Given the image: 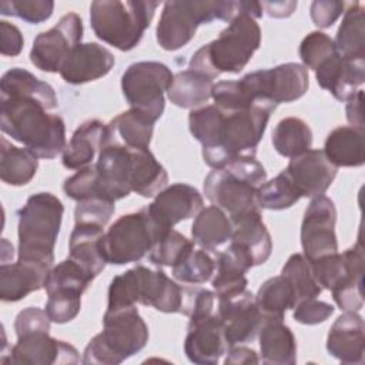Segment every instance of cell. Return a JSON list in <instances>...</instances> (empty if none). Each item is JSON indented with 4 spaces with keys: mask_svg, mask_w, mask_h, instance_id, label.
Here are the masks:
<instances>
[{
    "mask_svg": "<svg viewBox=\"0 0 365 365\" xmlns=\"http://www.w3.org/2000/svg\"><path fill=\"white\" fill-rule=\"evenodd\" d=\"M173 77L174 74L164 63L138 61L125 68L121 90L131 108L141 111L155 123L164 113V91H168Z\"/></svg>",
    "mask_w": 365,
    "mask_h": 365,
    "instance_id": "9",
    "label": "cell"
},
{
    "mask_svg": "<svg viewBox=\"0 0 365 365\" xmlns=\"http://www.w3.org/2000/svg\"><path fill=\"white\" fill-rule=\"evenodd\" d=\"M80 361L77 349L56 338L48 332H30L17 336L10 352V364L17 365H54L77 364Z\"/></svg>",
    "mask_w": 365,
    "mask_h": 365,
    "instance_id": "18",
    "label": "cell"
},
{
    "mask_svg": "<svg viewBox=\"0 0 365 365\" xmlns=\"http://www.w3.org/2000/svg\"><path fill=\"white\" fill-rule=\"evenodd\" d=\"M194 248V241L184 237L175 230H170L161 238H158L150 252L148 259L158 267H174L178 264L191 250Z\"/></svg>",
    "mask_w": 365,
    "mask_h": 365,
    "instance_id": "42",
    "label": "cell"
},
{
    "mask_svg": "<svg viewBox=\"0 0 365 365\" xmlns=\"http://www.w3.org/2000/svg\"><path fill=\"white\" fill-rule=\"evenodd\" d=\"M335 221L336 208L334 201L325 195L312 198L301 225V245L308 261L338 252Z\"/></svg>",
    "mask_w": 365,
    "mask_h": 365,
    "instance_id": "14",
    "label": "cell"
},
{
    "mask_svg": "<svg viewBox=\"0 0 365 365\" xmlns=\"http://www.w3.org/2000/svg\"><path fill=\"white\" fill-rule=\"evenodd\" d=\"M1 131L21 143L37 158H54L66 148V124L57 114H48L37 100L1 97Z\"/></svg>",
    "mask_w": 365,
    "mask_h": 365,
    "instance_id": "2",
    "label": "cell"
},
{
    "mask_svg": "<svg viewBox=\"0 0 365 365\" xmlns=\"http://www.w3.org/2000/svg\"><path fill=\"white\" fill-rule=\"evenodd\" d=\"M324 154L338 167H361L364 164V131L341 125L334 128L324 144Z\"/></svg>",
    "mask_w": 365,
    "mask_h": 365,
    "instance_id": "32",
    "label": "cell"
},
{
    "mask_svg": "<svg viewBox=\"0 0 365 365\" xmlns=\"http://www.w3.org/2000/svg\"><path fill=\"white\" fill-rule=\"evenodd\" d=\"M225 365H248V364H258L259 359L254 349L247 346H231L228 348Z\"/></svg>",
    "mask_w": 365,
    "mask_h": 365,
    "instance_id": "53",
    "label": "cell"
},
{
    "mask_svg": "<svg viewBox=\"0 0 365 365\" xmlns=\"http://www.w3.org/2000/svg\"><path fill=\"white\" fill-rule=\"evenodd\" d=\"M157 7V1L97 0L90 6V24L100 40L128 51L140 43Z\"/></svg>",
    "mask_w": 365,
    "mask_h": 365,
    "instance_id": "8",
    "label": "cell"
},
{
    "mask_svg": "<svg viewBox=\"0 0 365 365\" xmlns=\"http://www.w3.org/2000/svg\"><path fill=\"white\" fill-rule=\"evenodd\" d=\"M204 205L200 191L188 184L177 182L161 190L154 201L144 207V212L155 241L184 220L195 217ZM154 241V242H155Z\"/></svg>",
    "mask_w": 365,
    "mask_h": 365,
    "instance_id": "12",
    "label": "cell"
},
{
    "mask_svg": "<svg viewBox=\"0 0 365 365\" xmlns=\"http://www.w3.org/2000/svg\"><path fill=\"white\" fill-rule=\"evenodd\" d=\"M327 349L342 364H364L365 324L358 312L346 311L335 319L328 332Z\"/></svg>",
    "mask_w": 365,
    "mask_h": 365,
    "instance_id": "22",
    "label": "cell"
},
{
    "mask_svg": "<svg viewBox=\"0 0 365 365\" xmlns=\"http://www.w3.org/2000/svg\"><path fill=\"white\" fill-rule=\"evenodd\" d=\"M312 131L309 125L297 117L282 118L272 131V145L284 157H295L311 148Z\"/></svg>",
    "mask_w": 365,
    "mask_h": 365,
    "instance_id": "37",
    "label": "cell"
},
{
    "mask_svg": "<svg viewBox=\"0 0 365 365\" xmlns=\"http://www.w3.org/2000/svg\"><path fill=\"white\" fill-rule=\"evenodd\" d=\"M281 275L292 287L295 305L301 301L317 298L322 292V288L312 275L309 261L302 254H292L282 267Z\"/></svg>",
    "mask_w": 365,
    "mask_h": 365,
    "instance_id": "40",
    "label": "cell"
},
{
    "mask_svg": "<svg viewBox=\"0 0 365 365\" xmlns=\"http://www.w3.org/2000/svg\"><path fill=\"white\" fill-rule=\"evenodd\" d=\"M194 242L205 250H217L231 237V220L217 205L202 208L191 227Z\"/></svg>",
    "mask_w": 365,
    "mask_h": 365,
    "instance_id": "34",
    "label": "cell"
},
{
    "mask_svg": "<svg viewBox=\"0 0 365 365\" xmlns=\"http://www.w3.org/2000/svg\"><path fill=\"white\" fill-rule=\"evenodd\" d=\"M257 187L240 178L227 168H214L204 180L207 200L227 211L230 217L259 208L257 202Z\"/></svg>",
    "mask_w": 365,
    "mask_h": 365,
    "instance_id": "16",
    "label": "cell"
},
{
    "mask_svg": "<svg viewBox=\"0 0 365 365\" xmlns=\"http://www.w3.org/2000/svg\"><path fill=\"white\" fill-rule=\"evenodd\" d=\"M261 44V29L248 13L238 14L218 38L200 47L190 60V70L218 77L221 73H240Z\"/></svg>",
    "mask_w": 365,
    "mask_h": 365,
    "instance_id": "5",
    "label": "cell"
},
{
    "mask_svg": "<svg viewBox=\"0 0 365 365\" xmlns=\"http://www.w3.org/2000/svg\"><path fill=\"white\" fill-rule=\"evenodd\" d=\"M231 242L247 252L254 267L264 264L272 251L271 235L262 222L259 208L230 217Z\"/></svg>",
    "mask_w": 365,
    "mask_h": 365,
    "instance_id": "23",
    "label": "cell"
},
{
    "mask_svg": "<svg viewBox=\"0 0 365 365\" xmlns=\"http://www.w3.org/2000/svg\"><path fill=\"white\" fill-rule=\"evenodd\" d=\"M334 305L318 301L317 298H309L301 301L294 308V319L304 325H315L327 321L334 314Z\"/></svg>",
    "mask_w": 365,
    "mask_h": 365,
    "instance_id": "49",
    "label": "cell"
},
{
    "mask_svg": "<svg viewBox=\"0 0 365 365\" xmlns=\"http://www.w3.org/2000/svg\"><path fill=\"white\" fill-rule=\"evenodd\" d=\"M114 66V56L98 43L77 44L64 60L60 76L68 84H84L104 77Z\"/></svg>",
    "mask_w": 365,
    "mask_h": 365,
    "instance_id": "21",
    "label": "cell"
},
{
    "mask_svg": "<svg viewBox=\"0 0 365 365\" xmlns=\"http://www.w3.org/2000/svg\"><path fill=\"white\" fill-rule=\"evenodd\" d=\"M54 3L50 0H3L0 13L4 16H16L30 24H38L50 19Z\"/></svg>",
    "mask_w": 365,
    "mask_h": 365,
    "instance_id": "46",
    "label": "cell"
},
{
    "mask_svg": "<svg viewBox=\"0 0 365 365\" xmlns=\"http://www.w3.org/2000/svg\"><path fill=\"white\" fill-rule=\"evenodd\" d=\"M362 90H358L346 104V118L354 128L364 131V115H362Z\"/></svg>",
    "mask_w": 365,
    "mask_h": 365,
    "instance_id": "54",
    "label": "cell"
},
{
    "mask_svg": "<svg viewBox=\"0 0 365 365\" xmlns=\"http://www.w3.org/2000/svg\"><path fill=\"white\" fill-rule=\"evenodd\" d=\"M217 315L224 325V334L228 346L252 341L261 327L262 314L255 304L251 291L244 289L240 294L217 298Z\"/></svg>",
    "mask_w": 365,
    "mask_h": 365,
    "instance_id": "15",
    "label": "cell"
},
{
    "mask_svg": "<svg viewBox=\"0 0 365 365\" xmlns=\"http://www.w3.org/2000/svg\"><path fill=\"white\" fill-rule=\"evenodd\" d=\"M255 304L262 317L282 318L287 309L295 307L294 291L289 282L282 277H272L267 279L255 295Z\"/></svg>",
    "mask_w": 365,
    "mask_h": 365,
    "instance_id": "38",
    "label": "cell"
},
{
    "mask_svg": "<svg viewBox=\"0 0 365 365\" xmlns=\"http://www.w3.org/2000/svg\"><path fill=\"white\" fill-rule=\"evenodd\" d=\"M53 267L17 259L14 264L0 265V298L4 302H16L30 292L44 288L46 278Z\"/></svg>",
    "mask_w": 365,
    "mask_h": 365,
    "instance_id": "24",
    "label": "cell"
},
{
    "mask_svg": "<svg viewBox=\"0 0 365 365\" xmlns=\"http://www.w3.org/2000/svg\"><path fill=\"white\" fill-rule=\"evenodd\" d=\"M336 51L346 58H365V14L361 3H352L334 40Z\"/></svg>",
    "mask_w": 365,
    "mask_h": 365,
    "instance_id": "36",
    "label": "cell"
},
{
    "mask_svg": "<svg viewBox=\"0 0 365 365\" xmlns=\"http://www.w3.org/2000/svg\"><path fill=\"white\" fill-rule=\"evenodd\" d=\"M137 302L161 312L185 315L188 288L171 281L163 269L137 265L113 278L107 309L130 307Z\"/></svg>",
    "mask_w": 365,
    "mask_h": 365,
    "instance_id": "4",
    "label": "cell"
},
{
    "mask_svg": "<svg viewBox=\"0 0 365 365\" xmlns=\"http://www.w3.org/2000/svg\"><path fill=\"white\" fill-rule=\"evenodd\" d=\"M336 53L334 40L322 31H311L299 46V57L305 68L317 70L327 58Z\"/></svg>",
    "mask_w": 365,
    "mask_h": 365,
    "instance_id": "45",
    "label": "cell"
},
{
    "mask_svg": "<svg viewBox=\"0 0 365 365\" xmlns=\"http://www.w3.org/2000/svg\"><path fill=\"white\" fill-rule=\"evenodd\" d=\"M93 279L94 278L83 267L67 258L50 269L44 282V289L47 295L53 292L83 295Z\"/></svg>",
    "mask_w": 365,
    "mask_h": 365,
    "instance_id": "39",
    "label": "cell"
},
{
    "mask_svg": "<svg viewBox=\"0 0 365 365\" xmlns=\"http://www.w3.org/2000/svg\"><path fill=\"white\" fill-rule=\"evenodd\" d=\"M259 4H261V9L265 10L268 16L278 17V19L291 16L298 6L297 1H262Z\"/></svg>",
    "mask_w": 365,
    "mask_h": 365,
    "instance_id": "55",
    "label": "cell"
},
{
    "mask_svg": "<svg viewBox=\"0 0 365 365\" xmlns=\"http://www.w3.org/2000/svg\"><path fill=\"white\" fill-rule=\"evenodd\" d=\"M277 104L257 100L242 110L217 107L212 131L202 144V158L211 168H222L240 155H254Z\"/></svg>",
    "mask_w": 365,
    "mask_h": 365,
    "instance_id": "1",
    "label": "cell"
},
{
    "mask_svg": "<svg viewBox=\"0 0 365 365\" xmlns=\"http://www.w3.org/2000/svg\"><path fill=\"white\" fill-rule=\"evenodd\" d=\"M83 21L78 14L67 13L47 31L40 33L30 50V61L41 71H60L70 51L81 43Z\"/></svg>",
    "mask_w": 365,
    "mask_h": 365,
    "instance_id": "13",
    "label": "cell"
},
{
    "mask_svg": "<svg viewBox=\"0 0 365 365\" xmlns=\"http://www.w3.org/2000/svg\"><path fill=\"white\" fill-rule=\"evenodd\" d=\"M241 13L262 16L258 1H167L157 24V41L167 51L178 50L192 40L200 24L215 19L231 23Z\"/></svg>",
    "mask_w": 365,
    "mask_h": 365,
    "instance_id": "3",
    "label": "cell"
},
{
    "mask_svg": "<svg viewBox=\"0 0 365 365\" xmlns=\"http://www.w3.org/2000/svg\"><path fill=\"white\" fill-rule=\"evenodd\" d=\"M345 9L344 1H327L317 0L311 3V19L319 29L331 27Z\"/></svg>",
    "mask_w": 365,
    "mask_h": 365,
    "instance_id": "51",
    "label": "cell"
},
{
    "mask_svg": "<svg viewBox=\"0 0 365 365\" xmlns=\"http://www.w3.org/2000/svg\"><path fill=\"white\" fill-rule=\"evenodd\" d=\"M251 267H254L251 258L234 244H230L220 252L215 261V277L212 279L217 298L231 297L247 289L248 281L245 272Z\"/></svg>",
    "mask_w": 365,
    "mask_h": 365,
    "instance_id": "26",
    "label": "cell"
},
{
    "mask_svg": "<svg viewBox=\"0 0 365 365\" xmlns=\"http://www.w3.org/2000/svg\"><path fill=\"white\" fill-rule=\"evenodd\" d=\"M50 318L46 311L37 307H29L19 312L14 321L16 335H24L30 332H48L50 331Z\"/></svg>",
    "mask_w": 365,
    "mask_h": 365,
    "instance_id": "50",
    "label": "cell"
},
{
    "mask_svg": "<svg viewBox=\"0 0 365 365\" xmlns=\"http://www.w3.org/2000/svg\"><path fill=\"white\" fill-rule=\"evenodd\" d=\"M301 198L299 191L288 177L281 171L275 178L265 181L257 190L258 207L267 210H285L292 207Z\"/></svg>",
    "mask_w": 365,
    "mask_h": 365,
    "instance_id": "41",
    "label": "cell"
},
{
    "mask_svg": "<svg viewBox=\"0 0 365 365\" xmlns=\"http://www.w3.org/2000/svg\"><path fill=\"white\" fill-rule=\"evenodd\" d=\"M1 97H20L40 101L47 110H53L58 106L54 88L38 80L30 71L14 67L6 71L0 80Z\"/></svg>",
    "mask_w": 365,
    "mask_h": 365,
    "instance_id": "31",
    "label": "cell"
},
{
    "mask_svg": "<svg viewBox=\"0 0 365 365\" xmlns=\"http://www.w3.org/2000/svg\"><path fill=\"white\" fill-rule=\"evenodd\" d=\"M250 101L269 100L275 104L301 98L309 86L308 70L298 63H285L245 74L238 80Z\"/></svg>",
    "mask_w": 365,
    "mask_h": 365,
    "instance_id": "10",
    "label": "cell"
},
{
    "mask_svg": "<svg viewBox=\"0 0 365 365\" xmlns=\"http://www.w3.org/2000/svg\"><path fill=\"white\" fill-rule=\"evenodd\" d=\"M24 40L21 31L11 23L1 20L0 21V53L3 56L14 57L20 54Z\"/></svg>",
    "mask_w": 365,
    "mask_h": 365,
    "instance_id": "52",
    "label": "cell"
},
{
    "mask_svg": "<svg viewBox=\"0 0 365 365\" xmlns=\"http://www.w3.org/2000/svg\"><path fill=\"white\" fill-rule=\"evenodd\" d=\"M212 78L188 68L174 74L167 94L177 107L195 108L212 97Z\"/></svg>",
    "mask_w": 365,
    "mask_h": 365,
    "instance_id": "33",
    "label": "cell"
},
{
    "mask_svg": "<svg viewBox=\"0 0 365 365\" xmlns=\"http://www.w3.org/2000/svg\"><path fill=\"white\" fill-rule=\"evenodd\" d=\"M81 308V295L71 292L48 294L46 302V312L50 321L56 324H66L74 319Z\"/></svg>",
    "mask_w": 365,
    "mask_h": 365,
    "instance_id": "48",
    "label": "cell"
},
{
    "mask_svg": "<svg viewBox=\"0 0 365 365\" xmlns=\"http://www.w3.org/2000/svg\"><path fill=\"white\" fill-rule=\"evenodd\" d=\"M103 325V331L87 344L83 364H121L140 352L148 341V327L135 305L107 309Z\"/></svg>",
    "mask_w": 365,
    "mask_h": 365,
    "instance_id": "7",
    "label": "cell"
},
{
    "mask_svg": "<svg viewBox=\"0 0 365 365\" xmlns=\"http://www.w3.org/2000/svg\"><path fill=\"white\" fill-rule=\"evenodd\" d=\"M168 174L148 148H131L128 184L143 197H154L165 188Z\"/></svg>",
    "mask_w": 365,
    "mask_h": 365,
    "instance_id": "29",
    "label": "cell"
},
{
    "mask_svg": "<svg viewBox=\"0 0 365 365\" xmlns=\"http://www.w3.org/2000/svg\"><path fill=\"white\" fill-rule=\"evenodd\" d=\"M115 211L114 201L104 198H86L77 201L74 210L76 224H97L106 227Z\"/></svg>",
    "mask_w": 365,
    "mask_h": 365,
    "instance_id": "47",
    "label": "cell"
},
{
    "mask_svg": "<svg viewBox=\"0 0 365 365\" xmlns=\"http://www.w3.org/2000/svg\"><path fill=\"white\" fill-rule=\"evenodd\" d=\"M154 121L135 108L120 113L107 124L106 143L115 141L130 148H148Z\"/></svg>",
    "mask_w": 365,
    "mask_h": 365,
    "instance_id": "30",
    "label": "cell"
},
{
    "mask_svg": "<svg viewBox=\"0 0 365 365\" xmlns=\"http://www.w3.org/2000/svg\"><path fill=\"white\" fill-rule=\"evenodd\" d=\"M215 271V261L204 251L192 248L173 267V277L184 284L207 282Z\"/></svg>",
    "mask_w": 365,
    "mask_h": 365,
    "instance_id": "43",
    "label": "cell"
},
{
    "mask_svg": "<svg viewBox=\"0 0 365 365\" xmlns=\"http://www.w3.org/2000/svg\"><path fill=\"white\" fill-rule=\"evenodd\" d=\"M364 265H358L349 271V274L331 289L335 304L342 311L358 312L364 305Z\"/></svg>",
    "mask_w": 365,
    "mask_h": 365,
    "instance_id": "44",
    "label": "cell"
},
{
    "mask_svg": "<svg viewBox=\"0 0 365 365\" xmlns=\"http://www.w3.org/2000/svg\"><path fill=\"white\" fill-rule=\"evenodd\" d=\"M258 336L264 364L294 365L297 362V341L282 318L264 317Z\"/></svg>",
    "mask_w": 365,
    "mask_h": 365,
    "instance_id": "27",
    "label": "cell"
},
{
    "mask_svg": "<svg viewBox=\"0 0 365 365\" xmlns=\"http://www.w3.org/2000/svg\"><path fill=\"white\" fill-rule=\"evenodd\" d=\"M64 207L50 192H37L19 210V259L53 267Z\"/></svg>",
    "mask_w": 365,
    "mask_h": 365,
    "instance_id": "6",
    "label": "cell"
},
{
    "mask_svg": "<svg viewBox=\"0 0 365 365\" xmlns=\"http://www.w3.org/2000/svg\"><path fill=\"white\" fill-rule=\"evenodd\" d=\"M154 241V232L141 210L123 215L104 234L107 262L114 265L137 262L150 252Z\"/></svg>",
    "mask_w": 365,
    "mask_h": 365,
    "instance_id": "11",
    "label": "cell"
},
{
    "mask_svg": "<svg viewBox=\"0 0 365 365\" xmlns=\"http://www.w3.org/2000/svg\"><path fill=\"white\" fill-rule=\"evenodd\" d=\"M338 168L327 158L322 150H308L291 158L285 173L299 191L301 197H319L332 184Z\"/></svg>",
    "mask_w": 365,
    "mask_h": 365,
    "instance_id": "19",
    "label": "cell"
},
{
    "mask_svg": "<svg viewBox=\"0 0 365 365\" xmlns=\"http://www.w3.org/2000/svg\"><path fill=\"white\" fill-rule=\"evenodd\" d=\"M104 227L97 224H76L68 241V258L96 278L108 264L103 240Z\"/></svg>",
    "mask_w": 365,
    "mask_h": 365,
    "instance_id": "25",
    "label": "cell"
},
{
    "mask_svg": "<svg viewBox=\"0 0 365 365\" xmlns=\"http://www.w3.org/2000/svg\"><path fill=\"white\" fill-rule=\"evenodd\" d=\"M315 77L336 100L348 101L365 80V58H346L336 51L315 70Z\"/></svg>",
    "mask_w": 365,
    "mask_h": 365,
    "instance_id": "20",
    "label": "cell"
},
{
    "mask_svg": "<svg viewBox=\"0 0 365 365\" xmlns=\"http://www.w3.org/2000/svg\"><path fill=\"white\" fill-rule=\"evenodd\" d=\"M37 157L27 148H19L1 138L0 145V178L9 185H26L36 175Z\"/></svg>",
    "mask_w": 365,
    "mask_h": 365,
    "instance_id": "35",
    "label": "cell"
},
{
    "mask_svg": "<svg viewBox=\"0 0 365 365\" xmlns=\"http://www.w3.org/2000/svg\"><path fill=\"white\" fill-rule=\"evenodd\" d=\"M224 325L217 312L190 318L184 351L187 358L200 365H214L228 351Z\"/></svg>",
    "mask_w": 365,
    "mask_h": 365,
    "instance_id": "17",
    "label": "cell"
},
{
    "mask_svg": "<svg viewBox=\"0 0 365 365\" xmlns=\"http://www.w3.org/2000/svg\"><path fill=\"white\" fill-rule=\"evenodd\" d=\"M107 124L98 120L83 123L71 135L68 144L63 150V165L70 170H81L91 164L96 154L106 144Z\"/></svg>",
    "mask_w": 365,
    "mask_h": 365,
    "instance_id": "28",
    "label": "cell"
}]
</instances>
